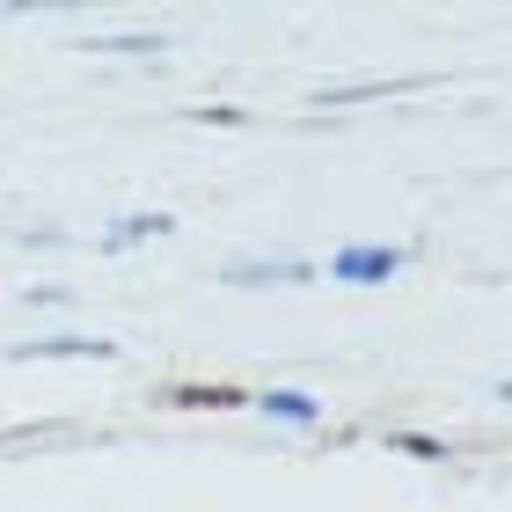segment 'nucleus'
I'll return each mask as SVG.
<instances>
[{
	"instance_id": "nucleus-1",
	"label": "nucleus",
	"mask_w": 512,
	"mask_h": 512,
	"mask_svg": "<svg viewBox=\"0 0 512 512\" xmlns=\"http://www.w3.org/2000/svg\"><path fill=\"white\" fill-rule=\"evenodd\" d=\"M403 271H410V249H403V242H337V249L315 264V278H330V286H352V293L395 286Z\"/></svg>"
},
{
	"instance_id": "nucleus-2",
	"label": "nucleus",
	"mask_w": 512,
	"mask_h": 512,
	"mask_svg": "<svg viewBox=\"0 0 512 512\" xmlns=\"http://www.w3.org/2000/svg\"><path fill=\"white\" fill-rule=\"evenodd\" d=\"M308 278H315V256L256 249V256H227L220 264V286H235V293H286V286H308Z\"/></svg>"
},
{
	"instance_id": "nucleus-3",
	"label": "nucleus",
	"mask_w": 512,
	"mask_h": 512,
	"mask_svg": "<svg viewBox=\"0 0 512 512\" xmlns=\"http://www.w3.org/2000/svg\"><path fill=\"white\" fill-rule=\"evenodd\" d=\"M242 403L264 417V425H278V432H322L330 425V403H322L315 388H293V381H271V388H249Z\"/></svg>"
},
{
	"instance_id": "nucleus-4",
	"label": "nucleus",
	"mask_w": 512,
	"mask_h": 512,
	"mask_svg": "<svg viewBox=\"0 0 512 512\" xmlns=\"http://www.w3.org/2000/svg\"><path fill=\"white\" fill-rule=\"evenodd\" d=\"M169 213H118L110 227H96V256H132V249H154L161 235H169Z\"/></svg>"
},
{
	"instance_id": "nucleus-5",
	"label": "nucleus",
	"mask_w": 512,
	"mask_h": 512,
	"mask_svg": "<svg viewBox=\"0 0 512 512\" xmlns=\"http://www.w3.org/2000/svg\"><path fill=\"white\" fill-rule=\"evenodd\" d=\"M15 359H118V344L81 330H37L30 344H15Z\"/></svg>"
},
{
	"instance_id": "nucleus-6",
	"label": "nucleus",
	"mask_w": 512,
	"mask_h": 512,
	"mask_svg": "<svg viewBox=\"0 0 512 512\" xmlns=\"http://www.w3.org/2000/svg\"><path fill=\"white\" fill-rule=\"evenodd\" d=\"M388 447H395V454H425V461H447V454H454L447 439H432V432H395Z\"/></svg>"
},
{
	"instance_id": "nucleus-7",
	"label": "nucleus",
	"mask_w": 512,
	"mask_h": 512,
	"mask_svg": "<svg viewBox=\"0 0 512 512\" xmlns=\"http://www.w3.org/2000/svg\"><path fill=\"white\" fill-rule=\"evenodd\" d=\"M491 395H498V403L512 410V374H498V381H491Z\"/></svg>"
}]
</instances>
